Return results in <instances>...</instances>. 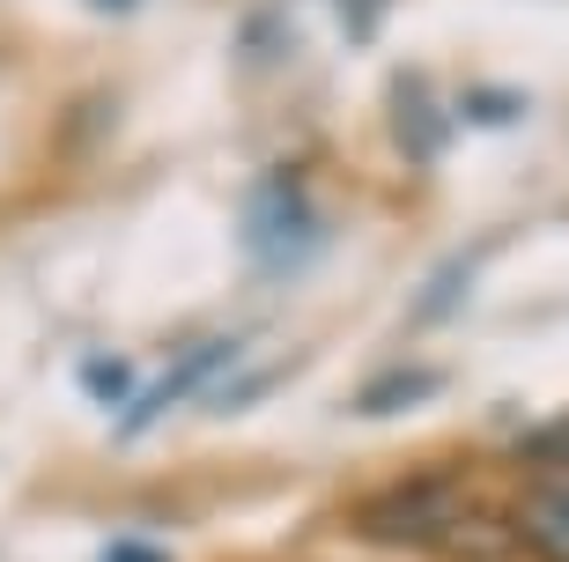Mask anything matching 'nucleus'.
Here are the masks:
<instances>
[{
	"mask_svg": "<svg viewBox=\"0 0 569 562\" xmlns=\"http://www.w3.org/2000/svg\"><path fill=\"white\" fill-rule=\"evenodd\" d=\"M459 503H466L459 474H407L378 489L370 503H356V533L385 548H437L443 525L459 519Z\"/></svg>",
	"mask_w": 569,
	"mask_h": 562,
	"instance_id": "f257e3e1",
	"label": "nucleus"
},
{
	"mask_svg": "<svg viewBox=\"0 0 569 562\" xmlns=\"http://www.w3.org/2000/svg\"><path fill=\"white\" fill-rule=\"evenodd\" d=\"M244 245L267 274H296V259L318 245V208L303 170H267L252 186V208H244Z\"/></svg>",
	"mask_w": 569,
	"mask_h": 562,
	"instance_id": "f03ea898",
	"label": "nucleus"
},
{
	"mask_svg": "<svg viewBox=\"0 0 569 562\" xmlns=\"http://www.w3.org/2000/svg\"><path fill=\"white\" fill-rule=\"evenodd\" d=\"M510 533H518V555H532V562H569V474L532 481L526 496L510 503Z\"/></svg>",
	"mask_w": 569,
	"mask_h": 562,
	"instance_id": "7ed1b4c3",
	"label": "nucleus"
},
{
	"mask_svg": "<svg viewBox=\"0 0 569 562\" xmlns=\"http://www.w3.org/2000/svg\"><path fill=\"white\" fill-rule=\"evenodd\" d=\"M437 555H451V562H510V555H518L510 511H488V503H473V496H466V503H459V519L443 525Z\"/></svg>",
	"mask_w": 569,
	"mask_h": 562,
	"instance_id": "20e7f679",
	"label": "nucleus"
},
{
	"mask_svg": "<svg viewBox=\"0 0 569 562\" xmlns=\"http://www.w3.org/2000/svg\"><path fill=\"white\" fill-rule=\"evenodd\" d=\"M230 348H237V341H214V348L186 355V363H178V371H170L163 385H156V393H148V400H133L127 415H119V437H133V430H148V422L163 415V407H170V400H178V393H192V385H208V377L222 371V363H230Z\"/></svg>",
	"mask_w": 569,
	"mask_h": 562,
	"instance_id": "39448f33",
	"label": "nucleus"
},
{
	"mask_svg": "<svg viewBox=\"0 0 569 562\" xmlns=\"http://www.w3.org/2000/svg\"><path fill=\"white\" fill-rule=\"evenodd\" d=\"M392 134H400V148L415 156V164L443 156V119H437V105H429V89L415 82V75L392 82Z\"/></svg>",
	"mask_w": 569,
	"mask_h": 562,
	"instance_id": "423d86ee",
	"label": "nucleus"
},
{
	"mask_svg": "<svg viewBox=\"0 0 569 562\" xmlns=\"http://www.w3.org/2000/svg\"><path fill=\"white\" fill-rule=\"evenodd\" d=\"M437 393H443V371H385L356 393V415H407V407H422Z\"/></svg>",
	"mask_w": 569,
	"mask_h": 562,
	"instance_id": "0eeeda50",
	"label": "nucleus"
},
{
	"mask_svg": "<svg viewBox=\"0 0 569 562\" xmlns=\"http://www.w3.org/2000/svg\"><path fill=\"white\" fill-rule=\"evenodd\" d=\"M518 459H526V466H555V474H569V415L526 430V437H518Z\"/></svg>",
	"mask_w": 569,
	"mask_h": 562,
	"instance_id": "6e6552de",
	"label": "nucleus"
},
{
	"mask_svg": "<svg viewBox=\"0 0 569 562\" xmlns=\"http://www.w3.org/2000/svg\"><path fill=\"white\" fill-rule=\"evenodd\" d=\"M89 377H97V385H89L97 400H119V393H127V363H89Z\"/></svg>",
	"mask_w": 569,
	"mask_h": 562,
	"instance_id": "1a4fd4ad",
	"label": "nucleus"
},
{
	"mask_svg": "<svg viewBox=\"0 0 569 562\" xmlns=\"http://www.w3.org/2000/svg\"><path fill=\"white\" fill-rule=\"evenodd\" d=\"M104 562H170V555H163V548H148V541H111Z\"/></svg>",
	"mask_w": 569,
	"mask_h": 562,
	"instance_id": "9d476101",
	"label": "nucleus"
},
{
	"mask_svg": "<svg viewBox=\"0 0 569 562\" xmlns=\"http://www.w3.org/2000/svg\"><path fill=\"white\" fill-rule=\"evenodd\" d=\"M378 8H385V0H340V16H348V30H356V38L370 30V16H378Z\"/></svg>",
	"mask_w": 569,
	"mask_h": 562,
	"instance_id": "9b49d317",
	"label": "nucleus"
}]
</instances>
